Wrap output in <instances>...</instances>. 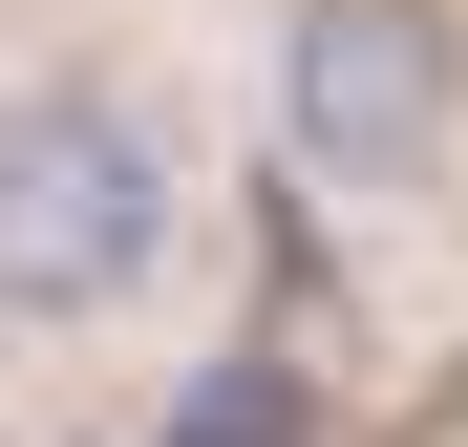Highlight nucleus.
<instances>
[{"label": "nucleus", "mask_w": 468, "mask_h": 447, "mask_svg": "<svg viewBox=\"0 0 468 447\" xmlns=\"http://www.w3.org/2000/svg\"><path fill=\"white\" fill-rule=\"evenodd\" d=\"M192 213H213V149L149 64H107V43L0 64V341L22 362H86L128 320H171Z\"/></svg>", "instance_id": "1"}, {"label": "nucleus", "mask_w": 468, "mask_h": 447, "mask_svg": "<svg viewBox=\"0 0 468 447\" xmlns=\"http://www.w3.org/2000/svg\"><path fill=\"white\" fill-rule=\"evenodd\" d=\"M277 149L341 213H426L468 149V43L447 0H277Z\"/></svg>", "instance_id": "2"}]
</instances>
